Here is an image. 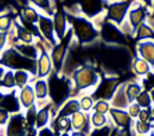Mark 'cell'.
Here are the masks:
<instances>
[{
	"label": "cell",
	"mask_w": 154,
	"mask_h": 136,
	"mask_svg": "<svg viewBox=\"0 0 154 136\" xmlns=\"http://www.w3.org/2000/svg\"><path fill=\"white\" fill-rule=\"evenodd\" d=\"M1 76H2V69L0 68V78H1ZM0 80H1V79H0Z\"/></svg>",
	"instance_id": "cell-54"
},
{
	"label": "cell",
	"mask_w": 154,
	"mask_h": 136,
	"mask_svg": "<svg viewBox=\"0 0 154 136\" xmlns=\"http://www.w3.org/2000/svg\"><path fill=\"white\" fill-rule=\"evenodd\" d=\"M137 56L145 60L154 70V40H144L136 44Z\"/></svg>",
	"instance_id": "cell-18"
},
{
	"label": "cell",
	"mask_w": 154,
	"mask_h": 136,
	"mask_svg": "<svg viewBox=\"0 0 154 136\" xmlns=\"http://www.w3.org/2000/svg\"><path fill=\"white\" fill-rule=\"evenodd\" d=\"M149 136H154V131H152V133L149 134Z\"/></svg>",
	"instance_id": "cell-56"
},
{
	"label": "cell",
	"mask_w": 154,
	"mask_h": 136,
	"mask_svg": "<svg viewBox=\"0 0 154 136\" xmlns=\"http://www.w3.org/2000/svg\"><path fill=\"white\" fill-rule=\"evenodd\" d=\"M146 23L149 24V27H152V30L154 31V17H149V16H147V18H146Z\"/></svg>",
	"instance_id": "cell-49"
},
{
	"label": "cell",
	"mask_w": 154,
	"mask_h": 136,
	"mask_svg": "<svg viewBox=\"0 0 154 136\" xmlns=\"http://www.w3.org/2000/svg\"><path fill=\"white\" fill-rule=\"evenodd\" d=\"M135 102H136L142 109H151L152 105H153L152 100H151V96H149V90H145V89L138 95V97L136 98Z\"/></svg>",
	"instance_id": "cell-36"
},
{
	"label": "cell",
	"mask_w": 154,
	"mask_h": 136,
	"mask_svg": "<svg viewBox=\"0 0 154 136\" xmlns=\"http://www.w3.org/2000/svg\"><path fill=\"white\" fill-rule=\"evenodd\" d=\"M153 131H154V122H153Z\"/></svg>",
	"instance_id": "cell-59"
},
{
	"label": "cell",
	"mask_w": 154,
	"mask_h": 136,
	"mask_svg": "<svg viewBox=\"0 0 154 136\" xmlns=\"http://www.w3.org/2000/svg\"><path fill=\"white\" fill-rule=\"evenodd\" d=\"M4 11V8H2V7H1V6H0V13H1V11Z\"/></svg>",
	"instance_id": "cell-57"
},
{
	"label": "cell",
	"mask_w": 154,
	"mask_h": 136,
	"mask_svg": "<svg viewBox=\"0 0 154 136\" xmlns=\"http://www.w3.org/2000/svg\"><path fill=\"white\" fill-rule=\"evenodd\" d=\"M69 23L73 29L74 37L81 45H89L99 38V30L95 23L85 16H67Z\"/></svg>",
	"instance_id": "cell-2"
},
{
	"label": "cell",
	"mask_w": 154,
	"mask_h": 136,
	"mask_svg": "<svg viewBox=\"0 0 154 136\" xmlns=\"http://www.w3.org/2000/svg\"><path fill=\"white\" fill-rule=\"evenodd\" d=\"M73 37H74V32H73V29L70 27L66 34L64 36V38L62 39L61 41H58V44L54 46L50 52V57L53 61V65H54L56 73H61L64 62H65L66 55L69 53V48L72 44Z\"/></svg>",
	"instance_id": "cell-7"
},
{
	"label": "cell",
	"mask_w": 154,
	"mask_h": 136,
	"mask_svg": "<svg viewBox=\"0 0 154 136\" xmlns=\"http://www.w3.org/2000/svg\"><path fill=\"white\" fill-rule=\"evenodd\" d=\"M0 109H4L11 113H17L21 110V102L20 97L16 95V92L13 90L11 93L5 95L0 101Z\"/></svg>",
	"instance_id": "cell-20"
},
{
	"label": "cell",
	"mask_w": 154,
	"mask_h": 136,
	"mask_svg": "<svg viewBox=\"0 0 154 136\" xmlns=\"http://www.w3.org/2000/svg\"><path fill=\"white\" fill-rule=\"evenodd\" d=\"M135 136H149V135H135Z\"/></svg>",
	"instance_id": "cell-58"
},
{
	"label": "cell",
	"mask_w": 154,
	"mask_h": 136,
	"mask_svg": "<svg viewBox=\"0 0 154 136\" xmlns=\"http://www.w3.org/2000/svg\"><path fill=\"white\" fill-rule=\"evenodd\" d=\"M38 136H56V133L55 131L51 128V127H42V128H40L38 131Z\"/></svg>",
	"instance_id": "cell-44"
},
{
	"label": "cell",
	"mask_w": 154,
	"mask_h": 136,
	"mask_svg": "<svg viewBox=\"0 0 154 136\" xmlns=\"http://www.w3.org/2000/svg\"><path fill=\"white\" fill-rule=\"evenodd\" d=\"M20 53V54H22L23 56H25V57H28L30 60H34L37 61L39 57V50H38V47L35 46L34 44L30 45V44H17L16 45V48H15Z\"/></svg>",
	"instance_id": "cell-27"
},
{
	"label": "cell",
	"mask_w": 154,
	"mask_h": 136,
	"mask_svg": "<svg viewBox=\"0 0 154 136\" xmlns=\"http://www.w3.org/2000/svg\"><path fill=\"white\" fill-rule=\"evenodd\" d=\"M53 22H54V29H55L56 38L58 41H61L66 34L69 27V20L65 11H57L53 15Z\"/></svg>",
	"instance_id": "cell-17"
},
{
	"label": "cell",
	"mask_w": 154,
	"mask_h": 136,
	"mask_svg": "<svg viewBox=\"0 0 154 136\" xmlns=\"http://www.w3.org/2000/svg\"><path fill=\"white\" fill-rule=\"evenodd\" d=\"M11 27V15H0V32L7 31Z\"/></svg>",
	"instance_id": "cell-42"
},
{
	"label": "cell",
	"mask_w": 154,
	"mask_h": 136,
	"mask_svg": "<svg viewBox=\"0 0 154 136\" xmlns=\"http://www.w3.org/2000/svg\"><path fill=\"white\" fill-rule=\"evenodd\" d=\"M37 79H46L53 72V61L50 57V54H48V52L45 48L40 52L39 57L37 60Z\"/></svg>",
	"instance_id": "cell-15"
},
{
	"label": "cell",
	"mask_w": 154,
	"mask_h": 136,
	"mask_svg": "<svg viewBox=\"0 0 154 136\" xmlns=\"http://www.w3.org/2000/svg\"><path fill=\"white\" fill-rule=\"evenodd\" d=\"M2 97H4V96H2V94H1V93H0V101H1V100H2Z\"/></svg>",
	"instance_id": "cell-55"
},
{
	"label": "cell",
	"mask_w": 154,
	"mask_h": 136,
	"mask_svg": "<svg viewBox=\"0 0 154 136\" xmlns=\"http://www.w3.org/2000/svg\"><path fill=\"white\" fill-rule=\"evenodd\" d=\"M79 102H80V108L81 111L88 113L89 111H91L94 108V104H95V98L91 95H82L79 98Z\"/></svg>",
	"instance_id": "cell-37"
},
{
	"label": "cell",
	"mask_w": 154,
	"mask_h": 136,
	"mask_svg": "<svg viewBox=\"0 0 154 136\" xmlns=\"http://www.w3.org/2000/svg\"><path fill=\"white\" fill-rule=\"evenodd\" d=\"M149 16L154 17V0H151L149 4Z\"/></svg>",
	"instance_id": "cell-48"
},
{
	"label": "cell",
	"mask_w": 154,
	"mask_h": 136,
	"mask_svg": "<svg viewBox=\"0 0 154 136\" xmlns=\"http://www.w3.org/2000/svg\"><path fill=\"white\" fill-rule=\"evenodd\" d=\"M51 108H53V104L47 103L46 105L38 109L37 119H35V128L37 129L46 127L50 122V119H51Z\"/></svg>",
	"instance_id": "cell-25"
},
{
	"label": "cell",
	"mask_w": 154,
	"mask_h": 136,
	"mask_svg": "<svg viewBox=\"0 0 154 136\" xmlns=\"http://www.w3.org/2000/svg\"><path fill=\"white\" fill-rule=\"evenodd\" d=\"M135 0H113L109 1L105 8V20L112 22L118 27L127 20L128 11L131 8Z\"/></svg>",
	"instance_id": "cell-5"
},
{
	"label": "cell",
	"mask_w": 154,
	"mask_h": 136,
	"mask_svg": "<svg viewBox=\"0 0 154 136\" xmlns=\"http://www.w3.org/2000/svg\"><path fill=\"white\" fill-rule=\"evenodd\" d=\"M15 29L17 32V38L21 40L23 44H34V36L32 32H30L25 27H23L20 23H15Z\"/></svg>",
	"instance_id": "cell-31"
},
{
	"label": "cell",
	"mask_w": 154,
	"mask_h": 136,
	"mask_svg": "<svg viewBox=\"0 0 154 136\" xmlns=\"http://www.w3.org/2000/svg\"><path fill=\"white\" fill-rule=\"evenodd\" d=\"M110 119L113 122V125L116 126L118 129L121 131H130L132 128L134 119L129 115L128 111L123 109H116V108H111L110 112Z\"/></svg>",
	"instance_id": "cell-13"
},
{
	"label": "cell",
	"mask_w": 154,
	"mask_h": 136,
	"mask_svg": "<svg viewBox=\"0 0 154 136\" xmlns=\"http://www.w3.org/2000/svg\"><path fill=\"white\" fill-rule=\"evenodd\" d=\"M120 85L119 81V77L118 76H107L105 77L104 79H102L99 84L97 85V87L95 88L94 93L91 94L96 101L97 100H106V101H110L112 96L114 95L116 90L118 89Z\"/></svg>",
	"instance_id": "cell-9"
},
{
	"label": "cell",
	"mask_w": 154,
	"mask_h": 136,
	"mask_svg": "<svg viewBox=\"0 0 154 136\" xmlns=\"http://www.w3.org/2000/svg\"><path fill=\"white\" fill-rule=\"evenodd\" d=\"M138 120L140 121H144V122H151L153 124L154 122V118L152 117V112H151V109H142L140 112H139V115H138Z\"/></svg>",
	"instance_id": "cell-41"
},
{
	"label": "cell",
	"mask_w": 154,
	"mask_h": 136,
	"mask_svg": "<svg viewBox=\"0 0 154 136\" xmlns=\"http://www.w3.org/2000/svg\"><path fill=\"white\" fill-rule=\"evenodd\" d=\"M131 131L135 135H149L153 131V124L151 122H144L140 120H134Z\"/></svg>",
	"instance_id": "cell-30"
},
{
	"label": "cell",
	"mask_w": 154,
	"mask_h": 136,
	"mask_svg": "<svg viewBox=\"0 0 154 136\" xmlns=\"http://www.w3.org/2000/svg\"><path fill=\"white\" fill-rule=\"evenodd\" d=\"M6 40H7V34L4 32H0V52L4 49L6 45Z\"/></svg>",
	"instance_id": "cell-46"
},
{
	"label": "cell",
	"mask_w": 154,
	"mask_h": 136,
	"mask_svg": "<svg viewBox=\"0 0 154 136\" xmlns=\"http://www.w3.org/2000/svg\"><path fill=\"white\" fill-rule=\"evenodd\" d=\"M130 69H131L132 73L137 77V78H140V79L146 78L149 73H152L154 71L153 68L149 65L146 61L143 60L139 56H134L132 57Z\"/></svg>",
	"instance_id": "cell-19"
},
{
	"label": "cell",
	"mask_w": 154,
	"mask_h": 136,
	"mask_svg": "<svg viewBox=\"0 0 154 136\" xmlns=\"http://www.w3.org/2000/svg\"><path fill=\"white\" fill-rule=\"evenodd\" d=\"M149 6L144 5L142 2H137V1H135L132 4L131 8L129 9L126 21L132 29L134 36H135V32L138 27L144 22H146V18L149 16Z\"/></svg>",
	"instance_id": "cell-10"
},
{
	"label": "cell",
	"mask_w": 154,
	"mask_h": 136,
	"mask_svg": "<svg viewBox=\"0 0 154 136\" xmlns=\"http://www.w3.org/2000/svg\"><path fill=\"white\" fill-rule=\"evenodd\" d=\"M111 133L112 127L110 125H106L99 128H93V131L89 133V136H111Z\"/></svg>",
	"instance_id": "cell-40"
},
{
	"label": "cell",
	"mask_w": 154,
	"mask_h": 136,
	"mask_svg": "<svg viewBox=\"0 0 154 136\" xmlns=\"http://www.w3.org/2000/svg\"><path fill=\"white\" fill-rule=\"evenodd\" d=\"M135 1H137V2H142V4L147 5V6H149V4H151V0H135Z\"/></svg>",
	"instance_id": "cell-51"
},
{
	"label": "cell",
	"mask_w": 154,
	"mask_h": 136,
	"mask_svg": "<svg viewBox=\"0 0 154 136\" xmlns=\"http://www.w3.org/2000/svg\"><path fill=\"white\" fill-rule=\"evenodd\" d=\"M9 119H11V118H9L8 111H6V110H4V109H0V125L7 124Z\"/></svg>",
	"instance_id": "cell-45"
},
{
	"label": "cell",
	"mask_w": 154,
	"mask_h": 136,
	"mask_svg": "<svg viewBox=\"0 0 154 136\" xmlns=\"http://www.w3.org/2000/svg\"><path fill=\"white\" fill-rule=\"evenodd\" d=\"M0 85L1 87L4 88H14L16 86V82H15V77H14V72L11 70L6 71V73L4 74L2 79L0 80Z\"/></svg>",
	"instance_id": "cell-39"
},
{
	"label": "cell",
	"mask_w": 154,
	"mask_h": 136,
	"mask_svg": "<svg viewBox=\"0 0 154 136\" xmlns=\"http://www.w3.org/2000/svg\"><path fill=\"white\" fill-rule=\"evenodd\" d=\"M81 15L87 18H96L105 13V0H78Z\"/></svg>",
	"instance_id": "cell-11"
},
{
	"label": "cell",
	"mask_w": 154,
	"mask_h": 136,
	"mask_svg": "<svg viewBox=\"0 0 154 136\" xmlns=\"http://www.w3.org/2000/svg\"><path fill=\"white\" fill-rule=\"evenodd\" d=\"M79 111H81L79 100L72 97L66 100L65 102L62 104L61 108L58 109V112L56 113V117H71Z\"/></svg>",
	"instance_id": "cell-23"
},
{
	"label": "cell",
	"mask_w": 154,
	"mask_h": 136,
	"mask_svg": "<svg viewBox=\"0 0 154 136\" xmlns=\"http://www.w3.org/2000/svg\"><path fill=\"white\" fill-rule=\"evenodd\" d=\"M53 124L55 127H53V129L55 133H69L72 131V126H71V120L69 117H56L54 118Z\"/></svg>",
	"instance_id": "cell-29"
},
{
	"label": "cell",
	"mask_w": 154,
	"mask_h": 136,
	"mask_svg": "<svg viewBox=\"0 0 154 136\" xmlns=\"http://www.w3.org/2000/svg\"><path fill=\"white\" fill-rule=\"evenodd\" d=\"M71 136H88V134H86L85 131H72Z\"/></svg>",
	"instance_id": "cell-47"
},
{
	"label": "cell",
	"mask_w": 154,
	"mask_h": 136,
	"mask_svg": "<svg viewBox=\"0 0 154 136\" xmlns=\"http://www.w3.org/2000/svg\"><path fill=\"white\" fill-rule=\"evenodd\" d=\"M23 20L25 22L31 23V24H37L39 22V17L40 14L39 11L35 9V7L33 6H26L23 8Z\"/></svg>",
	"instance_id": "cell-33"
},
{
	"label": "cell",
	"mask_w": 154,
	"mask_h": 136,
	"mask_svg": "<svg viewBox=\"0 0 154 136\" xmlns=\"http://www.w3.org/2000/svg\"><path fill=\"white\" fill-rule=\"evenodd\" d=\"M110 110H111L110 101H106V100H97V101H95V104H94V108H93L94 112L107 114L110 112Z\"/></svg>",
	"instance_id": "cell-38"
},
{
	"label": "cell",
	"mask_w": 154,
	"mask_h": 136,
	"mask_svg": "<svg viewBox=\"0 0 154 136\" xmlns=\"http://www.w3.org/2000/svg\"><path fill=\"white\" fill-rule=\"evenodd\" d=\"M33 7L38 8L39 11H42L45 15H54V8H53V1L51 0H30Z\"/></svg>",
	"instance_id": "cell-32"
},
{
	"label": "cell",
	"mask_w": 154,
	"mask_h": 136,
	"mask_svg": "<svg viewBox=\"0 0 154 136\" xmlns=\"http://www.w3.org/2000/svg\"><path fill=\"white\" fill-rule=\"evenodd\" d=\"M90 121L93 128H99V127H104L109 125V117L106 114L98 113V112H93L90 114Z\"/></svg>",
	"instance_id": "cell-34"
},
{
	"label": "cell",
	"mask_w": 154,
	"mask_h": 136,
	"mask_svg": "<svg viewBox=\"0 0 154 136\" xmlns=\"http://www.w3.org/2000/svg\"><path fill=\"white\" fill-rule=\"evenodd\" d=\"M60 136H71V135H70L69 133H62V134Z\"/></svg>",
	"instance_id": "cell-53"
},
{
	"label": "cell",
	"mask_w": 154,
	"mask_h": 136,
	"mask_svg": "<svg viewBox=\"0 0 154 136\" xmlns=\"http://www.w3.org/2000/svg\"><path fill=\"white\" fill-rule=\"evenodd\" d=\"M140 110H142V108H140L136 102H134V103L129 104V106H128L127 111H128V113H129V115L131 117L132 119L136 120L138 118V115H139Z\"/></svg>",
	"instance_id": "cell-43"
},
{
	"label": "cell",
	"mask_w": 154,
	"mask_h": 136,
	"mask_svg": "<svg viewBox=\"0 0 154 136\" xmlns=\"http://www.w3.org/2000/svg\"><path fill=\"white\" fill-rule=\"evenodd\" d=\"M14 77H15L16 86L20 88L25 87L30 81V72L25 70H15L14 71Z\"/></svg>",
	"instance_id": "cell-35"
},
{
	"label": "cell",
	"mask_w": 154,
	"mask_h": 136,
	"mask_svg": "<svg viewBox=\"0 0 154 136\" xmlns=\"http://www.w3.org/2000/svg\"><path fill=\"white\" fill-rule=\"evenodd\" d=\"M149 96H151V100H152V103L154 104V87L151 88L149 90Z\"/></svg>",
	"instance_id": "cell-50"
},
{
	"label": "cell",
	"mask_w": 154,
	"mask_h": 136,
	"mask_svg": "<svg viewBox=\"0 0 154 136\" xmlns=\"http://www.w3.org/2000/svg\"><path fill=\"white\" fill-rule=\"evenodd\" d=\"M99 37L110 46H125L127 43L126 36L121 32L120 27L105 20L98 27Z\"/></svg>",
	"instance_id": "cell-8"
},
{
	"label": "cell",
	"mask_w": 154,
	"mask_h": 136,
	"mask_svg": "<svg viewBox=\"0 0 154 136\" xmlns=\"http://www.w3.org/2000/svg\"><path fill=\"white\" fill-rule=\"evenodd\" d=\"M151 112H152V117L154 118V104L152 105V108H151Z\"/></svg>",
	"instance_id": "cell-52"
},
{
	"label": "cell",
	"mask_w": 154,
	"mask_h": 136,
	"mask_svg": "<svg viewBox=\"0 0 154 136\" xmlns=\"http://www.w3.org/2000/svg\"><path fill=\"white\" fill-rule=\"evenodd\" d=\"M129 48L126 46H110L105 49L103 53L104 56V64L107 66L109 71H112L114 74L116 71H125L128 68H130L132 56ZM116 76V74H114Z\"/></svg>",
	"instance_id": "cell-1"
},
{
	"label": "cell",
	"mask_w": 154,
	"mask_h": 136,
	"mask_svg": "<svg viewBox=\"0 0 154 136\" xmlns=\"http://www.w3.org/2000/svg\"><path fill=\"white\" fill-rule=\"evenodd\" d=\"M107 1H113V0H107Z\"/></svg>",
	"instance_id": "cell-60"
},
{
	"label": "cell",
	"mask_w": 154,
	"mask_h": 136,
	"mask_svg": "<svg viewBox=\"0 0 154 136\" xmlns=\"http://www.w3.org/2000/svg\"><path fill=\"white\" fill-rule=\"evenodd\" d=\"M71 78L75 92H82V90L90 89V88L95 89L99 81L102 80L100 74L90 65L79 66L73 72Z\"/></svg>",
	"instance_id": "cell-3"
},
{
	"label": "cell",
	"mask_w": 154,
	"mask_h": 136,
	"mask_svg": "<svg viewBox=\"0 0 154 136\" xmlns=\"http://www.w3.org/2000/svg\"><path fill=\"white\" fill-rule=\"evenodd\" d=\"M144 90L143 85L137 80L134 81H127L125 82V92H126L127 98L129 103H134L138 97V95Z\"/></svg>",
	"instance_id": "cell-26"
},
{
	"label": "cell",
	"mask_w": 154,
	"mask_h": 136,
	"mask_svg": "<svg viewBox=\"0 0 154 136\" xmlns=\"http://www.w3.org/2000/svg\"><path fill=\"white\" fill-rule=\"evenodd\" d=\"M111 108H116V109H123L127 110L129 106V101L127 98L126 92H125V82H122L119 85L118 89L116 90L114 95L110 100Z\"/></svg>",
	"instance_id": "cell-22"
},
{
	"label": "cell",
	"mask_w": 154,
	"mask_h": 136,
	"mask_svg": "<svg viewBox=\"0 0 154 136\" xmlns=\"http://www.w3.org/2000/svg\"><path fill=\"white\" fill-rule=\"evenodd\" d=\"M20 102H21V105L25 110L32 108L33 105H35V94H34V89H33V86L31 85H26L25 87L21 88L20 90Z\"/></svg>",
	"instance_id": "cell-24"
},
{
	"label": "cell",
	"mask_w": 154,
	"mask_h": 136,
	"mask_svg": "<svg viewBox=\"0 0 154 136\" xmlns=\"http://www.w3.org/2000/svg\"><path fill=\"white\" fill-rule=\"evenodd\" d=\"M38 27L46 44H49L51 46H56L58 44V40L55 34V29H54V22L51 17L45 14H40Z\"/></svg>",
	"instance_id": "cell-12"
},
{
	"label": "cell",
	"mask_w": 154,
	"mask_h": 136,
	"mask_svg": "<svg viewBox=\"0 0 154 136\" xmlns=\"http://www.w3.org/2000/svg\"><path fill=\"white\" fill-rule=\"evenodd\" d=\"M33 89L35 94V98L39 102V104L49 103L48 98H49V86H48V80L46 79H37L33 84ZM38 104V105H39Z\"/></svg>",
	"instance_id": "cell-21"
},
{
	"label": "cell",
	"mask_w": 154,
	"mask_h": 136,
	"mask_svg": "<svg viewBox=\"0 0 154 136\" xmlns=\"http://www.w3.org/2000/svg\"><path fill=\"white\" fill-rule=\"evenodd\" d=\"M0 64L8 66L9 69L15 70H25L37 76V61L30 60L28 57L20 54L16 49L9 48L2 54V57L0 59Z\"/></svg>",
	"instance_id": "cell-4"
},
{
	"label": "cell",
	"mask_w": 154,
	"mask_h": 136,
	"mask_svg": "<svg viewBox=\"0 0 154 136\" xmlns=\"http://www.w3.org/2000/svg\"><path fill=\"white\" fill-rule=\"evenodd\" d=\"M48 80L49 86V98L53 103L56 105L63 104L66 100H69L67 96L71 93V88L69 87V81H66V78L64 74L60 76V73L50 74Z\"/></svg>",
	"instance_id": "cell-6"
},
{
	"label": "cell",
	"mask_w": 154,
	"mask_h": 136,
	"mask_svg": "<svg viewBox=\"0 0 154 136\" xmlns=\"http://www.w3.org/2000/svg\"><path fill=\"white\" fill-rule=\"evenodd\" d=\"M70 120H71L72 131H85L86 134H89L91 131L90 115H88L86 112L79 111L73 115H71Z\"/></svg>",
	"instance_id": "cell-16"
},
{
	"label": "cell",
	"mask_w": 154,
	"mask_h": 136,
	"mask_svg": "<svg viewBox=\"0 0 154 136\" xmlns=\"http://www.w3.org/2000/svg\"><path fill=\"white\" fill-rule=\"evenodd\" d=\"M134 38L137 40V43L138 41H144V40H154V31L147 23L144 22L136 30Z\"/></svg>",
	"instance_id": "cell-28"
},
{
	"label": "cell",
	"mask_w": 154,
	"mask_h": 136,
	"mask_svg": "<svg viewBox=\"0 0 154 136\" xmlns=\"http://www.w3.org/2000/svg\"><path fill=\"white\" fill-rule=\"evenodd\" d=\"M28 126L26 119L23 113H15L11 119L7 126V136H26Z\"/></svg>",
	"instance_id": "cell-14"
}]
</instances>
